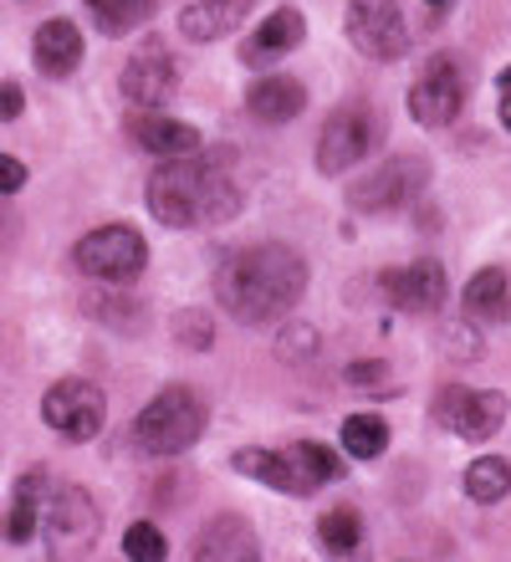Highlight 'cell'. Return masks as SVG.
Returning a JSON list of instances; mask_svg holds the SVG:
<instances>
[{"mask_svg": "<svg viewBox=\"0 0 511 562\" xmlns=\"http://www.w3.org/2000/svg\"><path fill=\"white\" fill-rule=\"evenodd\" d=\"M302 36H307L302 11H297V5H281V11H271L262 26L241 42V61H246V67H271V61H281L287 52H297Z\"/></svg>", "mask_w": 511, "mask_h": 562, "instance_id": "16", "label": "cell"}, {"mask_svg": "<svg viewBox=\"0 0 511 562\" xmlns=\"http://www.w3.org/2000/svg\"><path fill=\"white\" fill-rule=\"evenodd\" d=\"M430 184V164L420 154H395V159H384L379 169H368L348 184V205L358 215H389V210H404L414 205Z\"/></svg>", "mask_w": 511, "mask_h": 562, "instance_id": "6", "label": "cell"}, {"mask_svg": "<svg viewBox=\"0 0 511 562\" xmlns=\"http://www.w3.org/2000/svg\"><path fill=\"white\" fill-rule=\"evenodd\" d=\"M430 419L451 429L455 440L486 445L491 435H501V425H507V394H497V389L445 384L435 400H430Z\"/></svg>", "mask_w": 511, "mask_h": 562, "instance_id": "7", "label": "cell"}, {"mask_svg": "<svg viewBox=\"0 0 511 562\" xmlns=\"http://www.w3.org/2000/svg\"><path fill=\"white\" fill-rule=\"evenodd\" d=\"M169 333H175L179 348H195V353H204L210 342H215V323H210V312L200 307H185L169 317Z\"/></svg>", "mask_w": 511, "mask_h": 562, "instance_id": "29", "label": "cell"}, {"mask_svg": "<svg viewBox=\"0 0 511 562\" xmlns=\"http://www.w3.org/2000/svg\"><path fill=\"white\" fill-rule=\"evenodd\" d=\"M46 475L42 471H26L21 481H15L11 491V512H5V521H0V537L11 542V548H21V542H31L36 537V527H42V512H46Z\"/></svg>", "mask_w": 511, "mask_h": 562, "instance_id": "20", "label": "cell"}, {"mask_svg": "<svg viewBox=\"0 0 511 562\" xmlns=\"http://www.w3.org/2000/svg\"><path fill=\"white\" fill-rule=\"evenodd\" d=\"M430 5H445V0H430Z\"/></svg>", "mask_w": 511, "mask_h": 562, "instance_id": "36", "label": "cell"}, {"mask_svg": "<svg viewBox=\"0 0 511 562\" xmlns=\"http://www.w3.org/2000/svg\"><path fill=\"white\" fill-rule=\"evenodd\" d=\"M348 42L368 61H399L409 52V26L399 0H348Z\"/></svg>", "mask_w": 511, "mask_h": 562, "instance_id": "10", "label": "cell"}, {"mask_svg": "<svg viewBox=\"0 0 511 562\" xmlns=\"http://www.w3.org/2000/svg\"><path fill=\"white\" fill-rule=\"evenodd\" d=\"M195 562H262V542H256V527L235 512H220V517L204 521L200 542H195Z\"/></svg>", "mask_w": 511, "mask_h": 562, "instance_id": "15", "label": "cell"}, {"mask_svg": "<svg viewBox=\"0 0 511 562\" xmlns=\"http://www.w3.org/2000/svg\"><path fill=\"white\" fill-rule=\"evenodd\" d=\"M31 57H36V72L42 77H73L77 67H82V31L67 21V15H52V21H42L36 26V36H31Z\"/></svg>", "mask_w": 511, "mask_h": 562, "instance_id": "17", "label": "cell"}, {"mask_svg": "<svg viewBox=\"0 0 511 562\" xmlns=\"http://www.w3.org/2000/svg\"><path fill=\"white\" fill-rule=\"evenodd\" d=\"M343 379H348V389H358V394H395L399 389L395 369H389L384 358H353Z\"/></svg>", "mask_w": 511, "mask_h": 562, "instance_id": "28", "label": "cell"}, {"mask_svg": "<svg viewBox=\"0 0 511 562\" xmlns=\"http://www.w3.org/2000/svg\"><path fill=\"white\" fill-rule=\"evenodd\" d=\"M15 190H26V164L0 154V194H15Z\"/></svg>", "mask_w": 511, "mask_h": 562, "instance_id": "33", "label": "cell"}, {"mask_svg": "<svg viewBox=\"0 0 511 562\" xmlns=\"http://www.w3.org/2000/svg\"><path fill=\"white\" fill-rule=\"evenodd\" d=\"M466 496L470 502H481V506H497L507 502V491H511V456H481V460H470V471H466Z\"/></svg>", "mask_w": 511, "mask_h": 562, "instance_id": "25", "label": "cell"}, {"mask_svg": "<svg viewBox=\"0 0 511 562\" xmlns=\"http://www.w3.org/2000/svg\"><path fill=\"white\" fill-rule=\"evenodd\" d=\"M73 261L82 277L102 281V286H123V281H138L148 267V246L133 225H98L73 246Z\"/></svg>", "mask_w": 511, "mask_h": 562, "instance_id": "4", "label": "cell"}, {"mask_svg": "<svg viewBox=\"0 0 511 562\" xmlns=\"http://www.w3.org/2000/svg\"><path fill=\"white\" fill-rule=\"evenodd\" d=\"M148 215L169 231H200V225H225L241 215V190L215 159H164V169L148 175Z\"/></svg>", "mask_w": 511, "mask_h": 562, "instance_id": "2", "label": "cell"}, {"mask_svg": "<svg viewBox=\"0 0 511 562\" xmlns=\"http://www.w3.org/2000/svg\"><path fill=\"white\" fill-rule=\"evenodd\" d=\"M302 108H307V88L287 72L256 77V82L246 88V113L256 123H292Z\"/></svg>", "mask_w": 511, "mask_h": 562, "instance_id": "18", "label": "cell"}, {"mask_svg": "<svg viewBox=\"0 0 511 562\" xmlns=\"http://www.w3.org/2000/svg\"><path fill=\"white\" fill-rule=\"evenodd\" d=\"M460 307L470 323H511V277L501 267L476 271L460 292Z\"/></svg>", "mask_w": 511, "mask_h": 562, "instance_id": "22", "label": "cell"}, {"mask_svg": "<svg viewBox=\"0 0 511 562\" xmlns=\"http://www.w3.org/2000/svg\"><path fill=\"white\" fill-rule=\"evenodd\" d=\"M389 450V425L379 415H348L343 419V456L348 460H379Z\"/></svg>", "mask_w": 511, "mask_h": 562, "instance_id": "27", "label": "cell"}, {"mask_svg": "<svg viewBox=\"0 0 511 562\" xmlns=\"http://www.w3.org/2000/svg\"><path fill=\"white\" fill-rule=\"evenodd\" d=\"M118 88H123V98H129L133 108H164L169 103L175 88H179V61H175V52H169V42L148 36V42L123 61Z\"/></svg>", "mask_w": 511, "mask_h": 562, "instance_id": "12", "label": "cell"}, {"mask_svg": "<svg viewBox=\"0 0 511 562\" xmlns=\"http://www.w3.org/2000/svg\"><path fill=\"white\" fill-rule=\"evenodd\" d=\"M102 36H129L154 21V0H82Z\"/></svg>", "mask_w": 511, "mask_h": 562, "instance_id": "24", "label": "cell"}, {"mask_svg": "<svg viewBox=\"0 0 511 562\" xmlns=\"http://www.w3.org/2000/svg\"><path fill=\"white\" fill-rule=\"evenodd\" d=\"M292 450V460H297V471H302V481H307V496L318 486H327V481H343V471H348V460L337 456L333 445H318V440H297V445H287Z\"/></svg>", "mask_w": 511, "mask_h": 562, "instance_id": "26", "label": "cell"}, {"mask_svg": "<svg viewBox=\"0 0 511 562\" xmlns=\"http://www.w3.org/2000/svg\"><path fill=\"white\" fill-rule=\"evenodd\" d=\"M42 419L62 440L88 445V440H98L102 425H108V394H102L92 379H57V384L42 394Z\"/></svg>", "mask_w": 511, "mask_h": 562, "instance_id": "8", "label": "cell"}, {"mask_svg": "<svg viewBox=\"0 0 511 562\" xmlns=\"http://www.w3.org/2000/svg\"><path fill=\"white\" fill-rule=\"evenodd\" d=\"M102 532V512L92 502V491L82 486H62L57 496H46L42 512V537L52 548V562H82L92 552Z\"/></svg>", "mask_w": 511, "mask_h": 562, "instance_id": "5", "label": "cell"}, {"mask_svg": "<svg viewBox=\"0 0 511 562\" xmlns=\"http://www.w3.org/2000/svg\"><path fill=\"white\" fill-rule=\"evenodd\" d=\"M364 542V517H358V506H327L318 517V548L327 558H353Z\"/></svg>", "mask_w": 511, "mask_h": 562, "instance_id": "23", "label": "cell"}, {"mask_svg": "<svg viewBox=\"0 0 511 562\" xmlns=\"http://www.w3.org/2000/svg\"><path fill=\"white\" fill-rule=\"evenodd\" d=\"M88 312H92V317H102L108 327H123V333H138V327H144V307H138L133 296H108V302H102V296H92Z\"/></svg>", "mask_w": 511, "mask_h": 562, "instance_id": "31", "label": "cell"}, {"mask_svg": "<svg viewBox=\"0 0 511 562\" xmlns=\"http://www.w3.org/2000/svg\"><path fill=\"white\" fill-rule=\"evenodd\" d=\"M302 292H307V256L297 246H287V240L246 246V251L225 256L215 267V302L246 327L287 317L302 302Z\"/></svg>", "mask_w": 511, "mask_h": 562, "instance_id": "1", "label": "cell"}, {"mask_svg": "<svg viewBox=\"0 0 511 562\" xmlns=\"http://www.w3.org/2000/svg\"><path fill=\"white\" fill-rule=\"evenodd\" d=\"M277 353L292 358V363H302V358L318 353V327H287L277 338Z\"/></svg>", "mask_w": 511, "mask_h": 562, "instance_id": "32", "label": "cell"}, {"mask_svg": "<svg viewBox=\"0 0 511 562\" xmlns=\"http://www.w3.org/2000/svg\"><path fill=\"white\" fill-rule=\"evenodd\" d=\"M21 108H26V92H21V82H0V123L21 119Z\"/></svg>", "mask_w": 511, "mask_h": 562, "instance_id": "34", "label": "cell"}, {"mask_svg": "<svg viewBox=\"0 0 511 562\" xmlns=\"http://www.w3.org/2000/svg\"><path fill=\"white\" fill-rule=\"evenodd\" d=\"M129 138L144 154H154V159H190V154H200V128L195 123H179V119H164L159 108H138L129 119Z\"/></svg>", "mask_w": 511, "mask_h": 562, "instance_id": "14", "label": "cell"}, {"mask_svg": "<svg viewBox=\"0 0 511 562\" xmlns=\"http://www.w3.org/2000/svg\"><path fill=\"white\" fill-rule=\"evenodd\" d=\"M497 113H501V123H507V134H511V67L497 77Z\"/></svg>", "mask_w": 511, "mask_h": 562, "instance_id": "35", "label": "cell"}, {"mask_svg": "<svg viewBox=\"0 0 511 562\" xmlns=\"http://www.w3.org/2000/svg\"><path fill=\"white\" fill-rule=\"evenodd\" d=\"M384 296H389V307L399 312H440L445 307V292H451V281H445V267H440L435 256H420V261H409V267H389L379 277Z\"/></svg>", "mask_w": 511, "mask_h": 562, "instance_id": "13", "label": "cell"}, {"mask_svg": "<svg viewBox=\"0 0 511 562\" xmlns=\"http://www.w3.org/2000/svg\"><path fill=\"white\" fill-rule=\"evenodd\" d=\"M231 465L246 481H262V486L271 491H287V496H307V481L302 471H297L292 450H262V445H246V450H235Z\"/></svg>", "mask_w": 511, "mask_h": 562, "instance_id": "19", "label": "cell"}, {"mask_svg": "<svg viewBox=\"0 0 511 562\" xmlns=\"http://www.w3.org/2000/svg\"><path fill=\"white\" fill-rule=\"evenodd\" d=\"M374 144H379V119H374V108L368 103L333 108V119L322 123V134H318V169L333 179L353 175V169L374 154Z\"/></svg>", "mask_w": 511, "mask_h": 562, "instance_id": "9", "label": "cell"}, {"mask_svg": "<svg viewBox=\"0 0 511 562\" xmlns=\"http://www.w3.org/2000/svg\"><path fill=\"white\" fill-rule=\"evenodd\" d=\"M256 0H190L185 11H179V31L190 36V42H220V36H231L246 11Z\"/></svg>", "mask_w": 511, "mask_h": 562, "instance_id": "21", "label": "cell"}, {"mask_svg": "<svg viewBox=\"0 0 511 562\" xmlns=\"http://www.w3.org/2000/svg\"><path fill=\"white\" fill-rule=\"evenodd\" d=\"M204 425H210V409H204L200 394L185 384H169L138 409V419H133V445H138L144 456H185L190 445H200Z\"/></svg>", "mask_w": 511, "mask_h": 562, "instance_id": "3", "label": "cell"}, {"mask_svg": "<svg viewBox=\"0 0 511 562\" xmlns=\"http://www.w3.org/2000/svg\"><path fill=\"white\" fill-rule=\"evenodd\" d=\"M460 108H466V77H460V67L451 57L424 61V72L409 88V119L420 123V128H451L460 119Z\"/></svg>", "mask_w": 511, "mask_h": 562, "instance_id": "11", "label": "cell"}, {"mask_svg": "<svg viewBox=\"0 0 511 562\" xmlns=\"http://www.w3.org/2000/svg\"><path fill=\"white\" fill-rule=\"evenodd\" d=\"M123 558L129 562H164L169 558V542L154 521H133L129 532H123Z\"/></svg>", "mask_w": 511, "mask_h": 562, "instance_id": "30", "label": "cell"}]
</instances>
